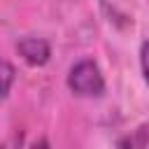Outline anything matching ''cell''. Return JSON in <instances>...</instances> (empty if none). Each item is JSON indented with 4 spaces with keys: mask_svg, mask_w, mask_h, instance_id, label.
I'll return each instance as SVG.
<instances>
[{
    "mask_svg": "<svg viewBox=\"0 0 149 149\" xmlns=\"http://www.w3.org/2000/svg\"><path fill=\"white\" fill-rule=\"evenodd\" d=\"M140 63H142V74L149 84V42L142 44V51H140Z\"/></svg>",
    "mask_w": 149,
    "mask_h": 149,
    "instance_id": "obj_5",
    "label": "cell"
},
{
    "mask_svg": "<svg viewBox=\"0 0 149 149\" xmlns=\"http://www.w3.org/2000/svg\"><path fill=\"white\" fill-rule=\"evenodd\" d=\"M68 86L72 93L77 95H84V98H95V95H102L105 91V79L100 74V68L91 61V58H84L79 63L72 65L70 74H68Z\"/></svg>",
    "mask_w": 149,
    "mask_h": 149,
    "instance_id": "obj_1",
    "label": "cell"
},
{
    "mask_svg": "<svg viewBox=\"0 0 149 149\" xmlns=\"http://www.w3.org/2000/svg\"><path fill=\"white\" fill-rule=\"evenodd\" d=\"M30 149H49V142H47V140H35Z\"/></svg>",
    "mask_w": 149,
    "mask_h": 149,
    "instance_id": "obj_6",
    "label": "cell"
},
{
    "mask_svg": "<svg viewBox=\"0 0 149 149\" xmlns=\"http://www.w3.org/2000/svg\"><path fill=\"white\" fill-rule=\"evenodd\" d=\"M16 49L23 56V61L30 63V65H44L49 61V56H51L49 42L47 40H40V37H23L16 44Z\"/></svg>",
    "mask_w": 149,
    "mask_h": 149,
    "instance_id": "obj_2",
    "label": "cell"
},
{
    "mask_svg": "<svg viewBox=\"0 0 149 149\" xmlns=\"http://www.w3.org/2000/svg\"><path fill=\"white\" fill-rule=\"evenodd\" d=\"M12 84H14V68L5 58H0V98H5L9 93Z\"/></svg>",
    "mask_w": 149,
    "mask_h": 149,
    "instance_id": "obj_4",
    "label": "cell"
},
{
    "mask_svg": "<svg viewBox=\"0 0 149 149\" xmlns=\"http://www.w3.org/2000/svg\"><path fill=\"white\" fill-rule=\"evenodd\" d=\"M119 149H147L149 147V126H140L135 130H130L128 135L116 140Z\"/></svg>",
    "mask_w": 149,
    "mask_h": 149,
    "instance_id": "obj_3",
    "label": "cell"
}]
</instances>
